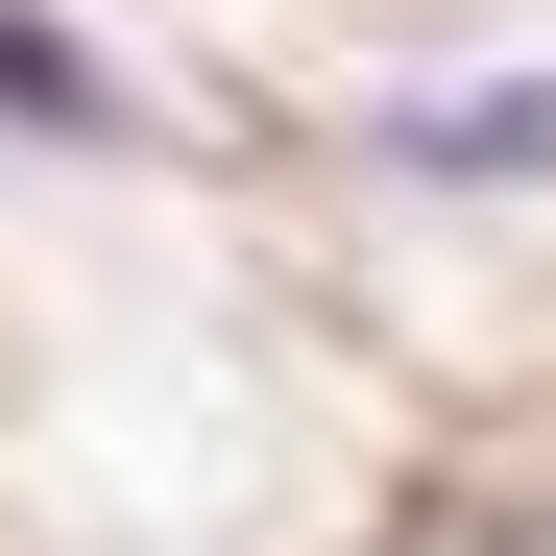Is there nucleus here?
Wrapping results in <instances>:
<instances>
[{"label": "nucleus", "mask_w": 556, "mask_h": 556, "mask_svg": "<svg viewBox=\"0 0 556 556\" xmlns=\"http://www.w3.org/2000/svg\"><path fill=\"white\" fill-rule=\"evenodd\" d=\"M0 122H49V146H122V73L49 25V0H0Z\"/></svg>", "instance_id": "2"}, {"label": "nucleus", "mask_w": 556, "mask_h": 556, "mask_svg": "<svg viewBox=\"0 0 556 556\" xmlns=\"http://www.w3.org/2000/svg\"><path fill=\"white\" fill-rule=\"evenodd\" d=\"M412 194H556V73H459V98H388L363 122Z\"/></svg>", "instance_id": "1"}]
</instances>
